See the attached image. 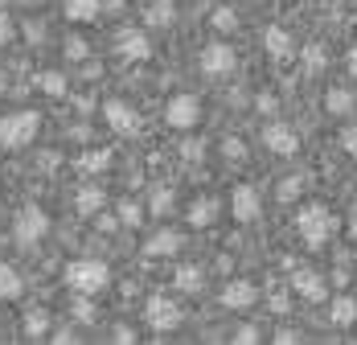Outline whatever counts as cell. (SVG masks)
<instances>
[{
	"label": "cell",
	"instance_id": "9a60e30c",
	"mask_svg": "<svg viewBox=\"0 0 357 345\" xmlns=\"http://www.w3.org/2000/svg\"><path fill=\"white\" fill-rule=\"evenodd\" d=\"M263 45H267V54H271L275 62H287V58H291V37H287L284 25H267V34H263Z\"/></svg>",
	"mask_w": 357,
	"mask_h": 345
},
{
	"label": "cell",
	"instance_id": "d6a6232c",
	"mask_svg": "<svg viewBox=\"0 0 357 345\" xmlns=\"http://www.w3.org/2000/svg\"><path fill=\"white\" fill-rule=\"evenodd\" d=\"M181 156H185V161H202V156H206V140L185 136L181 140Z\"/></svg>",
	"mask_w": 357,
	"mask_h": 345
},
{
	"label": "cell",
	"instance_id": "cb8c5ba5",
	"mask_svg": "<svg viewBox=\"0 0 357 345\" xmlns=\"http://www.w3.org/2000/svg\"><path fill=\"white\" fill-rule=\"evenodd\" d=\"M21 276H17V267H8V263H0V300H17L21 296Z\"/></svg>",
	"mask_w": 357,
	"mask_h": 345
},
{
	"label": "cell",
	"instance_id": "681fc988",
	"mask_svg": "<svg viewBox=\"0 0 357 345\" xmlns=\"http://www.w3.org/2000/svg\"><path fill=\"white\" fill-rule=\"evenodd\" d=\"M0 95H4V70H0Z\"/></svg>",
	"mask_w": 357,
	"mask_h": 345
},
{
	"label": "cell",
	"instance_id": "5bb4252c",
	"mask_svg": "<svg viewBox=\"0 0 357 345\" xmlns=\"http://www.w3.org/2000/svg\"><path fill=\"white\" fill-rule=\"evenodd\" d=\"M177 251H181L177 230H156L152 239L144 242V255H152V259H165V255H177Z\"/></svg>",
	"mask_w": 357,
	"mask_h": 345
},
{
	"label": "cell",
	"instance_id": "7402d4cb",
	"mask_svg": "<svg viewBox=\"0 0 357 345\" xmlns=\"http://www.w3.org/2000/svg\"><path fill=\"white\" fill-rule=\"evenodd\" d=\"M37 91L62 99V95H66V74H58V70H41V74H37Z\"/></svg>",
	"mask_w": 357,
	"mask_h": 345
},
{
	"label": "cell",
	"instance_id": "60d3db41",
	"mask_svg": "<svg viewBox=\"0 0 357 345\" xmlns=\"http://www.w3.org/2000/svg\"><path fill=\"white\" fill-rule=\"evenodd\" d=\"M13 41V21H8V13H0V45H8Z\"/></svg>",
	"mask_w": 357,
	"mask_h": 345
},
{
	"label": "cell",
	"instance_id": "3957f363",
	"mask_svg": "<svg viewBox=\"0 0 357 345\" xmlns=\"http://www.w3.org/2000/svg\"><path fill=\"white\" fill-rule=\"evenodd\" d=\"M296 230H300V239L308 242V247H321L333 235V214L324 206H304L300 218H296Z\"/></svg>",
	"mask_w": 357,
	"mask_h": 345
},
{
	"label": "cell",
	"instance_id": "83f0119b",
	"mask_svg": "<svg viewBox=\"0 0 357 345\" xmlns=\"http://www.w3.org/2000/svg\"><path fill=\"white\" fill-rule=\"evenodd\" d=\"M107 165H111L107 148H91V152H82V156H78V169H82V172H103Z\"/></svg>",
	"mask_w": 357,
	"mask_h": 345
},
{
	"label": "cell",
	"instance_id": "ba28073f",
	"mask_svg": "<svg viewBox=\"0 0 357 345\" xmlns=\"http://www.w3.org/2000/svg\"><path fill=\"white\" fill-rule=\"evenodd\" d=\"M115 54L128 58V62H144V58H152V41H148L144 29H123L115 37Z\"/></svg>",
	"mask_w": 357,
	"mask_h": 345
},
{
	"label": "cell",
	"instance_id": "7c38bea8",
	"mask_svg": "<svg viewBox=\"0 0 357 345\" xmlns=\"http://www.w3.org/2000/svg\"><path fill=\"white\" fill-rule=\"evenodd\" d=\"M255 304V284L250 279H230L222 284V309H250Z\"/></svg>",
	"mask_w": 357,
	"mask_h": 345
},
{
	"label": "cell",
	"instance_id": "bcb514c9",
	"mask_svg": "<svg viewBox=\"0 0 357 345\" xmlns=\"http://www.w3.org/2000/svg\"><path fill=\"white\" fill-rule=\"evenodd\" d=\"M333 284H337V288H345V284H349V272H345V267H341V272H333Z\"/></svg>",
	"mask_w": 357,
	"mask_h": 345
},
{
	"label": "cell",
	"instance_id": "5b68a950",
	"mask_svg": "<svg viewBox=\"0 0 357 345\" xmlns=\"http://www.w3.org/2000/svg\"><path fill=\"white\" fill-rule=\"evenodd\" d=\"M144 321H148L156 333H169V329L181 325V304L156 292V296H148V304H144Z\"/></svg>",
	"mask_w": 357,
	"mask_h": 345
},
{
	"label": "cell",
	"instance_id": "e0dca14e",
	"mask_svg": "<svg viewBox=\"0 0 357 345\" xmlns=\"http://www.w3.org/2000/svg\"><path fill=\"white\" fill-rule=\"evenodd\" d=\"M328 316H333V325H337V329H349V325H357V300H354V296H337Z\"/></svg>",
	"mask_w": 357,
	"mask_h": 345
},
{
	"label": "cell",
	"instance_id": "b9f144b4",
	"mask_svg": "<svg viewBox=\"0 0 357 345\" xmlns=\"http://www.w3.org/2000/svg\"><path fill=\"white\" fill-rule=\"evenodd\" d=\"M25 37H29V41H45V29H41V21H29V25H25Z\"/></svg>",
	"mask_w": 357,
	"mask_h": 345
},
{
	"label": "cell",
	"instance_id": "9c48e42d",
	"mask_svg": "<svg viewBox=\"0 0 357 345\" xmlns=\"http://www.w3.org/2000/svg\"><path fill=\"white\" fill-rule=\"evenodd\" d=\"M263 144H267L275 156H296V152H300V136H296L287 124H267V128H263Z\"/></svg>",
	"mask_w": 357,
	"mask_h": 345
},
{
	"label": "cell",
	"instance_id": "e575fe53",
	"mask_svg": "<svg viewBox=\"0 0 357 345\" xmlns=\"http://www.w3.org/2000/svg\"><path fill=\"white\" fill-rule=\"evenodd\" d=\"M304 70H308V74L324 70V50L321 45H304Z\"/></svg>",
	"mask_w": 357,
	"mask_h": 345
},
{
	"label": "cell",
	"instance_id": "f6af8a7d",
	"mask_svg": "<svg viewBox=\"0 0 357 345\" xmlns=\"http://www.w3.org/2000/svg\"><path fill=\"white\" fill-rule=\"evenodd\" d=\"M74 107H78V111H91V107H95V99H91V95H78V99H74Z\"/></svg>",
	"mask_w": 357,
	"mask_h": 345
},
{
	"label": "cell",
	"instance_id": "ee69618b",
	"mask_svg": "<svg viewBox=\"0 0 357 345\" xmlns=\"http://www.w3.org/2000/svg\"><path fill=\"white\" fill-rule=\"evenodd\" d=\"M275 342H280V345H287V342H300V333H296V329H280V333H275Z\"/></svg>",
	"mask_w": 357,
	"mask_h": 345
},
{
	"label": "cell",
	"instance_id": "484cf974",
	"mask_svg": "<svg viewBox=\"0 0 357 345\" xmlns=\"http://www.w3.org/2000/svg\"><path fill=\"white\" fill-rule=\"evenodd\" d=\"M70 312H74V321H78V325H95V316H99L95 300H91V292H78V296H74V304H70Z\"/></svg>",
	"mask_w": 357,
	"mask_h": 345
},
{
	"label": "cell",
	"instance_id": "4dcf8cb0",
	"mask_svg": "<svg viewBox=\"0 0 357 345\" xmlns=\"http://www.w3.org/2000/svg\"><path fill=\"white\" fill-rule=\"evenodd\" d=\"M140 218H144V210L136 206L132 198H123V202H119V222H123L128 230H132V226H140Z\"/></svg>",
	"mask_w": 357,
	"mask_h": 345
},
{
	"label": "cell",
	"instance_id": "52a82bcc",
	"mask_svg": "<svg viewBox=\"0 0 357 345\" xmlns=\"http://www.w3.org/2000/svg\"><path fill=\"white\" fill-rule=\"evenodd\" d=\"M103 115H107L111 132H119V136H136V132H140V115H136V107L123 103V99H111V103L103 107Z\"/></svg>",
	"mask_w": 357,
	"mask_h": 345
},
{
	"label": "cell",
	"instance_id": "6da1fadb",
	"mask_svg": "<svg viewBox=\"0 0 357 345\" xmlns=\"http://www.w3.org/2000/svg\"><path fill=\"white\" fill-rule=\"evenodd\" d=\"M107 279H111V272H107V263L103 259H74L70 267H66V284H70L74 292H99V288H107Z\"/></svg>",
	"mask_w": 357,
	"mask_h": 345
},
{
	"label": "cell",
	"instance_id": "4316f807",
	"mask_svg": "<svg viewBox=\"0 0 357 345\" xmlns=\"http://www.w3.org/2000/svg\"><path fill=\"white\" fill-rule=\"evenodd\" d=\"M62 8H66L70 21H95L99 17V0H66Z\"/></svg>",
	"mask_w": 357,
	"mask_h": 345
},
{
	"label": "cell",
	"instance_id": "277c9868",
	"mask_svg": "<svg viewBox=\"0 0 357 345\" xmlns=\"http://www.w3.org/2000/svg\"><path fill=\"white\" fill-rule=\"evenodd\" d=\"M45 230H50V214L41 206H25L17 214V226H13V239L17 247H37V242L45 239Z\"/></svg>",
	"mask_w": 357,
	"mask_h": 345
},
{
	"label": "cell",
	"instance_id": "30bf717a",
	"mask_svg": "<svg viewBox=\"0 0 357 345\" xmlns=\"http://www.w3.org/2000/svg\"><path fill=\"white\" fill-rule=\"evenodd\" d=\"M230 70H234V50H230V45L214 41V45L202 50V74L218 78V74H230Z\"/></svg>",
	"mask_w": 357,
	"mask_h": 345
},
{
	"label": "cell",
	"instance_id": "7a4b0ae2",
	"mask_svg": "<svg viewBox=\"0 0 357 345\" xmlns=\"http://www.w3.org/2000/svg\"><path fill=\"white\" fill-rule=\"evenodd\" d=\"M37 124H41L37 111H13V115H4L0 119V148H25L37 136Z\"/></svg>",
	"mask_w": 357,
	"mask_h": 345
},
{
	"label": "cell",
	"instance_id": "ab89813d",
	"mask_svg": "<svg viewBox=\"0 0 357 345\" xmlns=\"http://www.w3.org/2000/svg\"><path fill=\"white\" fill-rule=\"evenodd\" d=\"M111 337H115L119 345H132V342H136V329H128V325H119V329H115Z\"/></svg>",
	"mask_w": 357,
	"mask_h": 345
},
{
	"label": "cell",
	"instance_id": "2e32d148",
	"mask_svg": "<svg viewBox=\"0 0 357 345\" xmlns=\"http://www.w3.org/2000/svg\"><path fill=\"white\" fill-rule=\"evenodd\" d=\"M173 17H177V8H173V0H152V4L144 8V25H156V29H165V25H173Z\"/></svg>",
	"mask_w": 357,
	"mask_h": 345
},
{
	"label": "cell",
	"instance_id": "d590c367",
	"mask_svg": "<svg viewBox=\"0 0 357 345\" xmlns=\"http://www.w3.org/2000/svg\"><path fill=\"white\" fill-rule=\"evenodd\" d=\"M275 107H280V99H275L271 91H259V95H255V111H263V115H275Z\"/></svg>",
	"mask_w": 357,
	"mask_h": 345
},
{
	"label": "cell",
	"instance_id": "7bdbcfd3",
	"mask_svg": "<svg viewBox=\"0 0 357 345\" xmlns=\"http://www.w3.org/2000/svg\"><path fill=\"white\" fill-rule=\"evenodd\" d=\"M234 342H259V329H255V325H243V329H238V333H234Z\"/></svg>",
	"mask_w": 357,
	"mask_h": 345
},
{
	"label": "cell",
	"instance_id": "ffe728a7",
	"mask_svg": "<svg viewBox=\"0 0 357 345\" xmlns=\"http://www.w3.org/2000/svg\"><path fill=\"white\" fill-rule=\"evenodd\" d=\"M50 321H54V316L45 309H29L25 321H21V329H25V337H45V333H50Z\"/></svg>",
	"mask_w": 357,
	"mask_h": 345
},
{
	"label": "cell",
	"instance_id": "74e56055",
	"mask_svg": "<svg viewBox=\"0 0 357 345\" xmlns=\"http://www.w3.org/2000/svg\"><path fill=\"white\" fill-rule=\"evenodd\" d=\"M95 226H99L103 235H111V230H115V226H123V222H119V214H115V218H107V214L99 210V214H95Z\"/></svg>",
	"mask_w": 357,
	"mask_h": 345
},
{
	"label": "cell",
	"instance_id": "8fae6325",
	"mask_svg": "<svg viewBox=\"0 0 357 345\" xmlns=\"http://www.w3.org/2000/svg\"><path fill=\"white\" fill-rule=\"evenodd\" d=\"M230 210H234V222H255V218H259V210H263L259 189H255V185H238V189H234V198H230Z\"/></svg>",
	"mask_w": 357,
	"mask_h": 345
},
{
	"label": "cell",
	"instance_id": "ac0fdd59",
	"mask_svg": "<svg viewBox=\"0 0 357 345\" xmlns=\"http://www.w3.org/2000/svg\"><path fill=\"white\" fill-rule=\"evenodd\" d=\"M103 189H95V185H82L78 189V198H74V206H78V214H86V218H95L99 210H103Z\"/></svg>",
	"mask_w": 357,
	"mask_h": 345
},
{
	"label": "cell",
	"instance_id": "836d02e7",
	"mask_svg": "<svg viewBox=\"0 0 357 345\" xmlns=\"http://www.w3.org/2000/svg\"><path fill=\"white\" fill-rule=\"evenodd\" d=\"M275 198H280V202H296V198H300V177H284V181L275 185Z\"/></svg>",
	"mask_w": 357,
	"mask_h": 345
},
{
	"label": "cell",
	"instance_id": "7dc6e473",
	"mask_svg": "<svg viewBox=\"0 0 357 345\" xmlns=\"http://www.w3.org/2000/svg\"><path fill=\"white\" fill-rule=\"evenodd\" d=\"M345 226H349V235H354V239H357V206L349 210V222H345Z\"/></svg>",
	"mask_w": 357,
	"mask_h": 345
},
{
	"label": "cell",
	"instance_id": "8992f818",
	"mask_svg": "<svg viewBox=\"0 0 357 345\" xmlns=\"http://www.w3.org/2000/svg\"><path fill=\"white\" fill-rule=\"evenodd\" d=\"M165 119H169V128L189 132V128L202 119V103H197L193 95H173V99H169V107H165Z\"/></svg>",
	"mask_w": 357,
	"mask_h": 345
},
{
	"label": "cell",
	"instance_id": "1f68e13d",
	"mask_svg": "<svg viewBox=\"0 0 357 345\" xmlns=\"http://www.w3.org/2000/svg\"><path fill=\"white\" fill-rule=\"evenodd\" d=\"M66 58H70V62H78V66H82V62L91 58V45H86L82 37H66Z\"/></svg>",
	"mask_w": 357,
	"mask_h": 345
},
{
	"label": "cell",
	"instance_id": "d4e9b609",
	"mask_svg": "<svg viewBox=\"0 0 357 345\" xmlns=\"http://www.w3.org/2000/svg\"><path fill=\"white\" fill-rule=\"evenodd\" d=\"M324 107H328L333 115H349V111H354V91H345V87H333V91L324 95Z\"/></svg>",
	"mask_w": 357,
	"mask_h": 345
},
{
	"label": "cell",
	"instance_id": "f1b7e54d",
	"mask_svg": "<svg viewBox=\"0 0 357 345\" xmlns=\"http://www.w3.org/2000/svg\"><path fill=\"white\" fill-rule=\"evenodd\" d=\"M210 25H214V34H234L238 29V17H234V8H214L210 13Z\"/></svg>",
	"mask_w": 357,
	"mask_h": 345
},
{
	"label": "cell",
	"instance_id": "f35d334b",
	"mask_svg": "<svg viewBox=\"0 0 357 345\" xmlns=\"http://www.w3.org/2000/svg\"><path fill=\"white\" fill-rule=\"evenodd\" d=\"M287 309H291V296H287V292H271V312H280V316H284Z\"/></svg>",
	"mask_w": 357,
	"mask_h": 345
},
{
	"label": "cell",
	"instance_id": "4fadbf2b",
	"mask_svg": "<svg viewBox=\"0 0 357 345\" xmlns=\"http://www.w3.org/2000/svg\"><path fill=\"white\" fill-rule=\"evenodd\" d=\"M291 288H296L304 300H312V304H317V300L324 296V279L317 276L312 267H296V276H291Z\"/></svg>",
	"mask_w": 357,
	"mask_h": 345
},
{
	"label": "cell",
	"instance_id": "d6986e66",
	"mask_svg": "<svg viewBox=\"0 0 357 345\" xmlns=\"http://www.w3.org/2000/svg\"><path fill=\"white\" fill-rule=\"evenodd\" d=\"M214 218H218V202H214V198H202V202H193V206H189V226H197V230H202V226H210Z\"/></svg>",
	"mask_w": 357,
	"mask_h": 345
},
{
	"label": "cell",
	"instance_id": "c3c4849f",
	"mask_svg": "<svg viewBox=\"0 0 357 345\" xmlns=\"http://www.w3.org/2000/svg\"><path fill=\"white\" fill-rule=\"evenodd\" d=\"M349 74L357 78V50H349Z\"/></svg>",
	"mask_w": 357,
	"mask_h": 345
},
{
	"label": "cell",
	"instance_id": "603a6c76",
	"mask_svg": "<svg viewBox=\"0 0 357 345\" xmlns=\"http://www.w3.org/2000/svg\"><path fill=\"white\" fill-rule=\"evenodd\" d=\"M173 206H177V193H173L169 185H156L152 198H148V210H152L156 218H165V214H173Z\"/></svg>",
	"mask_w": 357,
	"mask_h": 345
},
{
	"label": "cell",
	"instance_id": "f907efd6",
	"mask_svg": "<svg viewBox=\"0 0 357 345\" xmlns=\"http://www.w3.org/2000/svg\"><path fill=\"white\" fill-rule=\"evenodd\" d=\"M17 4H29V0H17Z\"/></svg>",
	"mask_w": 357,
	"mask_h": 345
},
{
	"label": "cell",
	"instance_id": "f546056e",
	"mask_svg": "<svg viewBox=\"0 0 357 345\" xmlns=\"http://www.w3.org/2000/svg\"><path fill=\"white\" fill-rule=\"evenodd\" d=\"M222 156H226L230 165H243V161H247V144L238 136H226L222 140Z\"/></svg>",
	"mask_w": 357,
	"mask_h": 345
},
{
	"label": "cell",
	"instance_id": "8d00e7d4",
	"mask_svg": "<svg viewBox=\"0 0 357 345\" xmlns=\"http://www.w3.org/2000/svg\"><path fill=\"white\" fill-rule=\"evenodd\" d=\"M341 148H345L349 156H357V124H349V128H341Z\"/></svg>",
	"mask_w": 357,
	"mask_h": 345
},
{
	"label": "cell",
	"instance_id": "44dd1931",
	"mask_svg": "<svg viewBox=\"0 0 357 345\" xmlns=\"http://www.w3.org/2000/svg\"><path fill=\"white\" fill-rule=\"evenodd\" d=\"M173 284H177L181 292H202V267L197 263H181L177 272H173Z\"/></svg>",
	"mask_w": 357,
	"mask_h": 345
}]
</instances>
